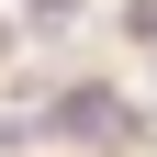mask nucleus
Here are the masks:
<instances>
[{
    "mask_svg": "<svg viewBox=\"0 0 157 157\" xmlns=\"http://www.w3.org/2000/svg\"><path fill=\"white\" fill-rule=\"evenodd\" d=\"M45 135H56V146H135L146 112H135L112 78H67V90L45 101Z\"/></svg>",
    "mask_w": 157,
    "mask_h": 157,
    "instance_id": "f257e3e1",
    "label": "nucleus"
},
{
    "mask_svg": "<svg viewBox=\"0 0 157 157\" xmlns=\"http://www.w3.org/2000/svg\"><path fill=\"white\" fill-rule=\"evenodd\" d=\"M0 56H11V23H0Z\"/></svg>",
    "mask_w": 157,
    "mask_h": 157,
    "instance_id": "20e7f679",
    "label": "nucleus"
},
{
    "mask_svg": "<svg viewBox=\"0 0 157 157\" xmlns=\"http://www.w3.org/2000/svg\"><path fill=\"white\" fill-rule=\"evenodd\" d=\"M90 0H23V23H78Z\"/></svg>",
    "mask_w": 157,
    "mask_h": 157,
    "instance_id": "7ed1b4c3",
    "label": "nucleus"
},
{
    "mask_svg": "<svg viewBox=\"0 0 157 157\" xmlns=\"http://www.w3.org/2000/svg\"><path fill=\"white\" fill-rule=\"evenodd\" d=\"M124 45H146V56H157V0H124Z\"/></svg>",
    "mask_w": 157,
    "mask_h": 157,
    "instance_id": "f03ea898",
    "label": "nucleus"
}]
</instances>
